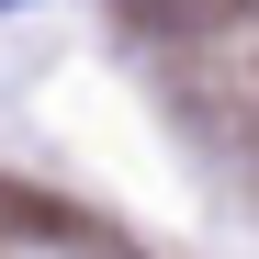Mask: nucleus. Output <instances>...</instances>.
Instances as JSON below:
<instances>
[{"label": "nucleus", "instance_id": "2", "mask_svg": "<svg viewBox=\"0 0 259 259\" xmlns=\"http://www.w3.org/2000/svg\"><path fill=\"white\" fill-rule=\"evenodd\" d=\"M0 12H12V0H0Z\"/></svg>", "mask_w": 259, "mask_h": 259}, {"label": "nucleus", "instance_id": "1", "mask_svg": "<svg viewBox=\"0 0 259 259\" xmlns=\"http://www.w3.org/2000/svg\"><path fill=\"white\" fill-rule=\"evenodd\" d=\"M136 34H214V23H237L248 0H113Z\"/></svg>", "mask_w": 259, "mask_h": 259}]
</instances>
